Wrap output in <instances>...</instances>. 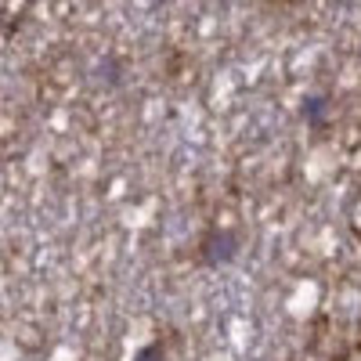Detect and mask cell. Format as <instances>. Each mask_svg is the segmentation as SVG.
<instances>
[{
	"mask_svg": "<svg viewBox=\"0 0 361 361\" xmlns=\"http://www.w3.org/2000/svg\"><path fill=\"white\" fill-rule=\"evenodd\" d=\"M235 253H238V246H235V235H231V231L209 235V238H206V250H202L206 264H224V260H231Z\"/></svg>",
	"mask_w": 361,
	"mask_h": 361,
	"instance_id": "obj_1",
	"label": "cell"
},
{
	"mask_svg": "<svg viewBox=\"0 0 361 361\" xmlns=\"http://www.w3.org/2000/svg\"><path fill=\"white\" fill-rule=\"evenodd\" d=\"M156 357H163V347H159V343H148V347L137 354V361H156Z\"/></svg>",
	"mask_w": 361,
	"mask_h": 361,
	"instance_id": "obj_2",
	"label": "cell"
}]
</instances>
